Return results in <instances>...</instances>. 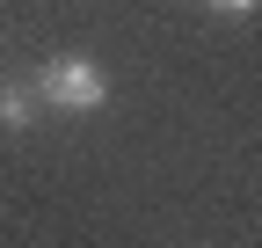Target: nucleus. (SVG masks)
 Listing matches in <instances>:
<instances>
[{"label":"nucleus","instance_id":"nucleus-1","mask_svg":"<svg viewBox=\"0 0 262 248\" xmlns=\"http://www.w3.org/2000/svg\"><path fill=\"white\" fill-rule=\"evenodd\" d=\"M29 95L51 102V110H66V117H88V110L110 102V73L95 66L88 51H51L37 66V80H29Z\"/></svg>","mask_w":262,"mask_h":248},{"label":"nucleus","instance_id":"nucleus-2","mask_svg":"<svg viewBox=\"0 0 262 248\" xmlns=\"http://www.w3.org/2000/svg\"><path fill=\"white\" fill-rule=\"evenodd\" d=\"M29 124H37V95L15 88V80H0V132H29Z\"/></svg>","mask_w":262,"mask_h":248},{"label":"nucleus","instance_id":"nucleus-3","mask_svg":"<svg viewBox=\"0 0 262 248\" xmlns=\"http://www.w3.org/2000/svg\"><path fill=\"white\" fill-rule=\"evenodd\" d=\"M204 8H211V15H255L262 0H204Z\"/></svg>","mask_w":262,"mask_h":248}]
</instances>
